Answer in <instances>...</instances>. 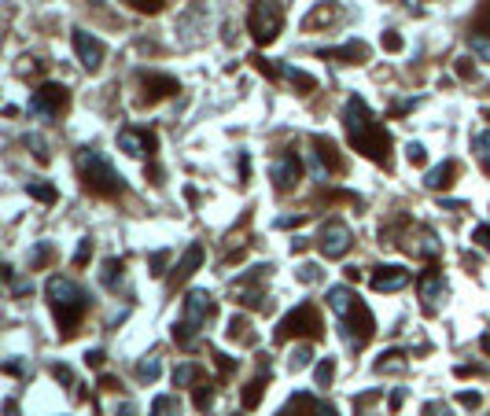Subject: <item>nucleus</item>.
<instances>
[{"instance_id":"39","label":"nucleus","mask_w":490,"mask_h":416,"mask_svg":"<svg viewBox=\"0 0 490 416\" xmlns=\"http://www.w3.org/2000/svg\"><path fill=\"white\" fill-rule=\"evenodd\" d=\"M472 244L483 247V251H490V225H476L472 229Z\"/></svg>"},{"instance_id":"34","label":"nucleus","mask_w":490,"mask_h":416,"mask_svg":"<svg viewBox=\"0 0 490 416\" xmlns=\"http://www.w3.org/2000/svg\"><path fill=\"white\" fill-rule=\"evenodd\" d=\"M380 48H383V52H402V48H406V41H402L395 30H387V33L380 37Z\"/></svg>"},{"instance_id":"11","label":"nucleus","mask_w":490,"mask_h":416,"mask_svg":"<svg viewBox=\"0 0 490 416\" xmlns=\"http://www.w3.org/2000/svg\"><path fill=\"white\" fill-rule=\"evenodd\" d=\"M74 52H78V59H81V67L85 71H100V63H103V56H108V48H103V41L100 37H93L89 30H74Z\"/></svg>"},{"instance_id":"42","label":"nucleus","mask_w":490,"mask_h":416,"mask_svg":"<svg viewBox=\"0 0 490 416\" xmlns=\"http://www.w3.org/2000/svg\"><path fill=\"white\" fill-rule=\"evenodd\" d=\"M52 376H56L59 383H67V387H74V372H71L67 365H52Z\"/></svg>"},{"instance_id":"33","label":"nucleus","mask_w":490,"mask_h":416,"mask_svg":"<svg viewBox=\"0 0 490 416\" xmlns=\"http://www.w3.org/2000/svg\"><path fill=\"white\" fill-rule=\"evenodd\" d=\"M468 45H472V52H476L479 59L490 63V37H483V33H468Z\"/></svg>"},{"instance_id":"53","label":"nucleus","mask_w":490,"mask_h":416,"mask_svg":"<svg viewBox=\"0 0 490 416\" xmlns=\"http://www.w3.org/2000/svg\"><path fill=\"white\" fill-rule=\"evenodd\" d=\"M4 372H8V376H23L26 368H23V361H15V358H11V361L4 365Z\"/></svg>"},{"instance_id":"52","label":"nucleus","mask_w":490,"mask_h":416,"mask_svg":"<svg viewBox=\"0 0 490 416\" xmlns=\"http://www.w3.org/2000/svg\"><path fill=\"white\" fill-rule=\"evenodd\" d=\"M33 291V284L30 280H19V284H11V295H30Z\"/></svg>"},{"instance_id":"15","label":"nucleus","mask_w":490,"mask_h":416,"mask_svg":"<svg viewBox=\"0 0 490 416\" xmlns=\"http://www.w3.org/2000/svg\"><path fill=\"white\" fill-rule=\"evenodd\" d=\"M140 89H144V100H162L181 93V81L170 74H140Z\"/></svg>"},{"instance_id":"38","label":"nucleus","mask_w":490,"mask_h":416,"mask_svg":"<svg viewBox=\"0 0 490 416\" xmlns=\"http://www.w3.org/2000/svg\"><path fill=\"white\" fill-rule=\"evenodd\" d=\"M89 258H93V239L85 236L81 244H78V251H74V266H85V261H89Z\"/></svg>"},{"instance_id":"36","label":"nucleus","mask_w":490,"mask_h":416,"mask_svg":"<svg viewBox=\"0 0 490 416\" xmlns=\"http://www.w3.org/2000/svg\"><path fill=\"white\" fill-rule=\"evenodd\" d=\"M115 276H122V261H118V258H108V266H103V284L115 288Z\"/></svg>"},{"instance_id":"62","label":"nucleus","mask_w":490,"mask_h":416,"mask_svg":"<svg viewBox=\"0 0 490 416\" xmlns=\"http://www.w3.org/2000/svg\"><path fill=\"white\" fill-rule=\"evenodd\" d=\"M479 343H483V350H490V332H486V336H483Z\"/></svg>"},{"instance_id":"40","label":"nucleus","mask_w":490,"mask_h":416,"mask_svg":"<svg viewBox=\"0 0 490 416\" xmlns=\"http://www.w3.org/2000/svg\"><path fill=\"white\" fill-rule=\"evenodd\" d=\"M125 4H130V8H137V11H159L162 4H166V0H125Z\"/></svg>"},{"instance_id":"19","label":"nucleus","mask_w":490,"mask_h":416,"mask_svg":"<svg viewBox=\"0 0 490 416\" xmlns=\"http://www.w3.org/2000/svg\"><path fill=\"white\" fill-rule=\"evenodd\" d=\"M310 144H313V159L321 162L328 173H339V170H343V159H339V151H335V144H332L328 137L313 133V137H310Z\"/></svg>"},{"instance_id":"9","label":"nucleus","mask_w":490,"mask_h":416,"mask_svg":"<svg viewBox=\"0 0 490 416\" xmlns=\"http://www.w3.org/2000/svg\"><path fill=\"white\" fill-rule=\"evenodd\" d=\"M67 89L63 85H56V81H48V85H41V89L30 96V115H37V118H56L63 107H67Z\"/></svg>"},{"instance_id":"5","label":"nucleus","mask_w":490,"mask_h":416,"mask_svg":"<svg viewBox=\"0 0 490 416\" xmlns=\"http://www.w3.org/2000/svg\"><path fill=\"white\" fill-rule=\"evenodd\" d=\"M210 317H214V298H210L207 291H188V295H184L181 321L174 324V343L188 350L192 343H196V336L207 328Z\"/></svg>"},{"instance_id":"35","label":"nucleus","mask_w":490,"mask_h":416,"mask_svg":"<svg viewBox=\"0 0 490 416\" xmlns=\"http://www.w3.org/2000/svg\"><path fill=\"white\" fill-rule=\"evenodd\" d=\"M295 276H299L303 284H317V280H321V269H317L313 261H303V266L295 269Z\"/></svg>"},{"instance_id":"27","label":"nucleus","mask_w":490,"mask_h":416,"mask_svg":"<svg viewBox=\"0 0 490 416\" xmlns=\"http://www.w3.org/2000/svg\"><path fill=\"white\" fill-rule=\"evenodd\" d=\"M199 380V365H177L174 368V387H188V383H196Z\"/></svg>"},{"instance_id":"49","label":"nucleus","mask_w":490,"mask_h":416,"mask_svg":"<svg viewBox=\"0 0 490 416\" xmlns=\"http://www.w3.org/2000/svg\"><path fill=\"white\" fill-rule=\"evenodd\" d=\"M424 416H450V409H446L442 402H428L424 405Z\"/></svg>"},{"instance_id":"45","label":"nucleus","mask_w":490,"mask_h":416,"mask_svg":"<svg viewBox=\"0 0 490 416\" xmlns=\"http://www.w3.org/2000/svg\"><path fill=\"white\" fill-rule=\"evenodd\" d=\"M332 15H335L332 8H321V11H313V15L306 19V26H317V23H332Z\"/></svg>"},{"instance_id":"51","label":"nucleus","mask_w":490,"mask_h":416,"mask_svg":"<svg viewBox=\"0 0 490 416\" xmlns=\"http://www.w3.org/2000/svg\"><path fill=\"white\" fill-rule=\"evenodd\" d=\"M207 405H210V387L203 383V387L196 390V409H207Z\"/></svg>"},{"instance_id":"23","label":"nucleus","mask_w":490,"mask_h":416,"mask_svg":"<svg viewBox=\"0 0 490 416\" xmlns=\"http://www.w3.org/2000/svg\"><path fill=\"white\" fill-rule=\"evenodd\" d=\"M26 195H30V199H37V203H48V207L59 199V192H56L48 181H30V184H26Z\"/></svg>"},{"instance_id":"18","label":"nucleus","mask_w":490,"mask_h":416,"mask_svg":"<svg viewBox=\"0 0 490 416\" xmlns=\"http://www.w3.org/2000/svg\"><path fill=\"white\" fill-rule=\"evenodd\" d=\"M457 162L454 159H446L442 166H432L428 173H424V188H428V192H446V188H450L454 181H457Z\"/></svg>"},{"instance_id":"10","label":"nucleus","mask_w":490,"mask_h":416,"mask_svg":"<svg viewBox=\"0 0 490 416\" xmlns=\"http://www.w3.org/2000/svg\"><path fill=\"white\" fill-rule=\"evenodd\" d=\"M269 173H273L276 192H291L295 184H299V177H303V159H299V155H295V151L288 147L284 155L273 162V170H269Z\"/></svg>"},{"instance_id":"13","label":"nucleus","mask_w":490,"mask_h":416,"mask_svg":"<svg viewBox=\"0 0 490 416\" xmlns=\"http://www.w3.org/2000/svg\"><path fill=\"white\" fill-rule=\"evenodd\" d=\"M417 288H420V298H424V310L428 313H435V306H439V298L446 295V280H442V269H424L420 276H417Z\"/></svg>"},{"instance_id":"50","label":"nucleus","mask_w":490,"mask_h":416,"mask_svg":"<svg viewBox=\"0 0 490 416\" xmlns=\"http://www.w3.org/2000/svg\"><path fill=\"white\" fill-rule=\"evenodd\" d=\"M457 78H476V67H472V59H457Z\"/></svg>"},{"instance_id":"12","label":"nucleus","mask_w":490,"mask_h":416,"mask_svg":"<svg viewBox=\"0 0 490 416\" xmlns=\"http://www.w3.org/2000/svg\"><path fill=\"white\" fill-rule=\"evenodd\" d=\"M410 280H413V273H410L406 266H380V269H372V276H369L372 291H380V295L402 291V288H406Z\"/></svg>"},{"instance_id":"24","label":"nucleus","mask_w":490,"mask_h":416,"mask_svg":"<svg viewBox=\"0 0 490 416\" xmlns=\"http://www.w3.org/2000/svg\"><path fill=\"white\" fill-rule=\"evenodd\" d=\"M266 383H269V376H259V380H251L244 387V409H259L262 394H266Z\"/></svg>"},{"instance_id":"56","label":"nucleus","mask_w":490,"mask_h":416,"mask_svg":"<svg viewBox=\"0 0 490 416\" xmlns=\"http://www.w3.org/2000/svg\"><path fill=\"white\" fill-rule=\"evenodd\" d=\"M476 372H483L479 365H457V376H476Z\"/></svg>"},{"instance_id":"17","label":"nucleus","mask_w":490,"mask_h":416,"mask_svg":"<svg viewBox=\"0 0 490 416\" xmlns=\"http://www.w3.org/2000/svg\"><path fill=\"white\" fill-rule=\"evenodd\" d=\"M276 416H339L332 405H321V402H313L310 394H295V398L276 412Z\"/></svg>"},{"instance_id":"25","label":"nucleus","mask_w":490,"mask_h":416,"mask_svg":"<svg viewBox=\"0 0 490 416\" xmlns=\"http://www.w3.org/2000/svg\"><path fill=\"white\" fill-rule=\"evenodd\" d=\"M376 372H406V354H402V350H387V354H380Z\"/></svg>"},{"instance_id":"28","label":"nucleus","mask_w":490,"mask_h":416,"mask_svg":"<svg viewBox=\"0 0 490 416\" xmlns=\"http://www.w3.org/2000/svg\"><path fill=\"white\" fill-rule=\"evenodd\" d=\"M159 372H162V365H159V358L152 354V358H144L140 365H137V376L140 380H147V383H155L159 380Z\"/></svg>"},{"instance_id":"44","label":"nucleus","mask_w":490,"mask_h":416,"mask_svg":"<svg viewBox=\"0 0 490 416\" xmlns=\"http://www.w3.org/2000/svg\"><path fill=\"white\" fill-rule=\"evenodd\" d=\"M376 398H380V390H365V394H358V398H354V412H361L365 405H372Z\"/></svg>"},{"instance_id":"31","label":"nucleus","mask_w":490,"mask_h":416,"mask_svg":"<svg viewBox=\"0 0 490 416\" xmlns=\"http://www.w3.org/2000/svg\"><path fill=\"white\" fill-rule=\"evenodd\" d=\"M332 376H335V361H332V358H325L321 365L313 368V380H317V387H328V383H332Z\"/></svg>"},{"instance_id":"29","label":"nucleus","mask_w":490,"mask_h":416,"mask_svg":"<svg viewBox=\"0 0 490 416\" xmlns=\"http://www.w3.org/2000/svg\"><path fill=\"white\" fill-rule=\"evenodd\" d=\"M48 258H52V244H48V239H41V244L30 251V269H45Z\"/></svg>"},{"instance_id":"43","label":"nucleus","mask_w":490,"mask_h":416,"mask_svg":"<svg viewBox=\"0 0 490 416\" xmlns=\"http://www.w3.org/2000/svg\"><path fill=\"white\" fill-rule=\"evenodd\" d=\"M26 144L33 147V155H37V162H48V147H45V140H41V137H30Z\"/></svg>"},{"instance_id":"47","label":"nucleus","mask_w":490,"mask_h":416,"mask_svg":"<svg viewBox=\"0 0 490 416\" xmlns=\"http://www.w3.org/2000/svg\"><path fill=\"white\" fill-rule=\"evenodd\" d=\"M166 258H170L166 251H155V254H152V273H155V276H162V273H166V269H162V266H166Z\"/></svg>"},{"instance_id":"4","label":"nucleus","mask_w":490,"mask_h":416,"mask_svg":"<svg viewBox=\"0 0 490 416\" xmlns=\"http://www.w3.org/2000/svg\"><path fill=\"white\" fill-rule=\"evenodd\" d=\"M78 170H81V184L85 192H93V195H122L125 192V181H122V173L111 166L108 155H100V151H89L85 147L81 155H78Z\"/></svg>"},{"instance_id":"14","label":"nucleus","mask_w":490,"mask_h":416,"mask_svg":"<svg viewBox=\"0 0 490 416\" xmlns=\"http://www.w3.org/2000/svg\"><path fill=\"white\" fill-rule=\"evenodd\" d=\"M118 147L125 155H152L155 151V133H147V129H122L118 133Z\"/></svg>"},{"instance_id":"58","label":"nucleus","mask_w":490,"mask_h":416,"mask_svg":"<svg viewBox=\"0 0 490 416\" xmlns=\"http://www.w3.org/2000/svg\"><path fill=\"white\" fill-rule=\"evenodd\" d=\"M247 173H251V159H247V151H244V155H240V177L247 181Z\"/></svg>"},{"instance_id":"30","label":"nucleus","mask_w":490,"mask_h":416,"mask_svg":"<svg viewBox=\"0 0 490 416\" xmlns=\"http://www.w3.org/2000/svg\"><path fill=\"white\" fill-rule=\"evenodd\" d=\"M310 358H313V354H310V346H295V350H291V358H288V368H291V372H303V368L310 365Z\"/></svg>"},{"instance_id":"55","label":"nucleus","mask_w":490,"mask_h":416,"mask_svg":"<svg viewBox=\"0 0 490 416\" xmlns=\"http://www.w3.org/2000/svg\"><path fill=\"white\" fill-rule=\"evenodd\" d=\"M100 387H103V390H118L122 383H118L115 376H100Z\"/></svg>"},{"instance_id":"8","label":"nucleus","mask_w":490,"mask_h":416,"mask_svg":"<svg viewBox=\"0 0 490 416\" xmlns=\"http://www.w3.org/2000/svg\"><path fill=\"white\" fill-rule=\"evenodd\" d=\"M317 247H321L325 258H343L354 247V232L347 222H325L321 232H317Z\"/></svg>"},{"instance_id":"22","label":"nucleus","mask_w":490,"mask_h":416,"mask_svg":"<svg viewBox=\"0 0 490 416\" xmlns=\"http://www.w3.org/2000/svg\"><path fill=\"white\" fill-rule=\"evenodd\" d=\"M281 78H284V81H291L299 93H313V89H317V78H313V74H306V71H299V67H281Z\"/></svg>"},{"instance_id":"20","label":"nucleus","mask_w":490,"mask_h":416,"mask_svg":"<svg viewBox=\"0 0 490 416\" xmlns=\"http://www.w3.org/2000/svg\"><path fill=\"white\" fill-rule=\"evenodd\" d=\"M325 59H343V63H365L369 59V45L365 41H350L343 48H321Z\"/></svg>"},{"instance_id":"26","label":"nucleus","mask_w":490,"mask_h":416,"mask_svg":"<svg viewBox=\"0 0 490 416\" xmlns=\"http://www.w3.org/2000/svg\"><path fill=\"white\" fill-rule=\"evenodd\" d=\"M472 151H476L479 166L490 173V129H483V133H476V137H472Z\"/></svg>"},{"instance_id":"3","label":"nucleus","mask_w":490,"mask_h":416,"mask_svg":"<svg viewBox=\"0 0 490 416\" xmlns=\"http://www.w3.org/2000/svg\"><path fill=\"white\" fill-rule=\"evenodd\" d=\"M45 295H48V306H52V313H56V324H59L63 339H71L78 332L81 317L89 313V295H85L71 276H48Z\"/></svg>"},{"instance_id":"54","label":"nucleus","mask_w":490,"mask_h":416,"mask_svg":"<svg viewBox=\"0 0 490 416\" xmlns=\"http://www.w3.org/2000/svg\"><path fill=\"white\" fill-rule=\"evenodd\" d=\"M413 107H417V100H402V103H395V115H406Z\"/></svg>"},{"instance_id":"57","label":"nucleus","mask_w":490,"mask_h":416,"mask_svg":"<svg viewBox=\"0 0 490 416\" xmlns=\"http://www.w3.org/2000/svg\"><path fill=\"white\" fill-rule=\"evenodd\" d=\"M402 402H406V390H395V394H391V409L398 412V409H402Z\"/></svg>"},{"instance_id":"32","label":"nucleus","mask_w":490,"mask_h":416,"mask_svg":"<svg viewBox=\"0 0 490 416\" xmlns=\"http://www.w3.org/2000/svg\"><path fill=\"white\" fill-rule=\"evenodd\" d=\"M472 33H483V37H490V0H483V8H479L476 23H472Z\"/></svg>"},{"instance_id":"46","label":"nucleus","mask_w":490,"mask_h":416,"mask_svg":"<svg viewBox=\"0 0 490 416\" xmlns=\"http://www.w3.org/2000/svg\"><path fill=\"white\" fill-rule=\"evenodd\" d=\"M103 361H108L103 350H89V354H85V365H93V368H103Z\"/></svg>"},{"instance_id":"2","label":"nucleus","mask_w":490,"mask_h":416,"mask_svg":"<svg viewBox=\"0 0 490 416\" xmlns=\"http://www.w3.org/2000/svg\"><path fill=\"white\" fill-rule=\"evenodd\" d=\"M328 310L343 321V328H347V343L354 346V350H361L372 336H376V317H372V310L365 302H361L350 288H343V284H335V288H328Z\"/></svg>"},{"instance_id":"41","label":"nucleus","mask_w":490,"mask_h":416,"mask_svg":"<svg viewBox=\"0 0 490 416\" xmlns=\"http://www.w3.org/2000/svg\"><path fill=\"white\" fill-rule=\"evenodd\" d=\"M457 402H461L464 409H479L483 398H479V390H461V394H457Z\"/></svg>"},{"instance_id":"60","label":"nucleus","mask_w":490,"mask_h":416,"mask_svg":"<svg viewBox=\"0 0 490 416\" xmlns=\"http://www.w3.org/2000/svg\"><path fill=\"white\" fill-rule=\"evenodd\" d=\"M4 416H19V405H15V398H8V402H4Z\"/></svg>"},{"instance_id":"48","label":"nucleus","mask_w":490,"mask_h":416,"mask_svg":"<svg viewBox=\"0 0 490 416\" xmlns=\"http://www.w3.org/2000/svg\"><path fill=\"white\" fill-rule=\"evenodd\" d=\"M214 361H218V368H221V376H229V372L236 368V361H232V358H225V354H218V350H214Z\"/></svg>"},{"instance_id":"1","label":"nucleus","mask_w":490,"mask_h":416,"mask_svg":"<svg viewBox=\"0 0 490 416\" xmlns=\"http://www.w3.org/2000/svg\"><path fill=\"white\" fill-rule=\"evenodd\" d=\"M343 129H347V140L354 144V151H361L365 159H372L380 166H391V137L383 133V125L376 122L365 96H350L343 103Z\"/></svg>"},{"instance_id":"6","label":"nucleus","mask_w":490,"mask_h":416,"mask_svg":"<svg viewBox=\"0 0 490 416\" xmlns=\"http://www.w3.org/2000/svg\"><path fill=\"white\" fill-rule=\"evenodd\" d=\"M281 26H284V8L276 0H254L251 11H247V30L259 45H273L281 37Z\"/></svg>"},{"instance_id":"21","label":"nucleus","mask_w":490,"mask_h":416,"mask_svg":"<svg viewBox=\"0 0 490 416\" xmlns=\"http://www.w3.org/2000/svg\"><path fill=\"white\" fill-rule=\"evenodd\" d=\"M225 336H229L232 343H254V339H259V336L251 332V324H247V317H244V313L229 317V328H225Z\"/></svg>"},{"instance_id":"61","label":"nucleus","mask_w":490,"mask_h":416,"mask_svg":"<svg viewBox=\"0 0 490 416\" xmlns=\"http://www.w3.org/2000/svg\"><path fill=\"white\" fill-rule=\"evenodd\" d=\"M115 416H137V409H133L130 402H125V405H118V412H115Z\"/></svg>"},{"instance_id":"37","label":"nucleus","mask_w":490,"mask_h":416,"mask_svg":"<svg viewBox=\"0 0 490 416\" xmlns=\"http://www.w3.org/2000/svg\"><path fill=\"white\" fill-rule=\"evenodd\" d=\"M406 159H410V166H424V162H428V151H424V144H410L406 147Z\"/></svg>"},{"instance_id":"16","label":"nucleus","mask_w":490,"mask_h":416,"mask_svg":"<svg viewBox=\"0 0 490 416\" xmlns=\"http://www.w3.org/2000/svg\"><path fill=\"white\" fill-rule=\"evenodd\" d=\"M203 244H188V251L181 254V261L174 266V273H170V288H177V284H184L192 273H196L199 266H203Z\"/></svg>"},{"instance_id":"59","label":"nucleus","mask_w":490,"mask_h":416,"mask_svg":"<svg viewBox=\"0 0 490 416\" xmlns=\"http://www.w3.org/2000/svg\"><path fill=\"white\" fill-rule=\"evenodd\" d=\"M306 247H310V244H306L303 236H295V239H291V254H295V251H306Z\"/></svg>"},{"instance_id":"7","label":"nucleus","mask_w":490,"mask_h":416,"mask_svg":"<svg viewBox=\"0 0 490 416\" xmlns=\"http://www.w3.org/2000/svg\"><path fill=\"white\" fill-rule=\"evenodd\" d=\"M291 336H310V339L325 336V324H321V317H317V310L310 302H299L281 324H276V343H288Z\"/></svg>"}]
</instances>
